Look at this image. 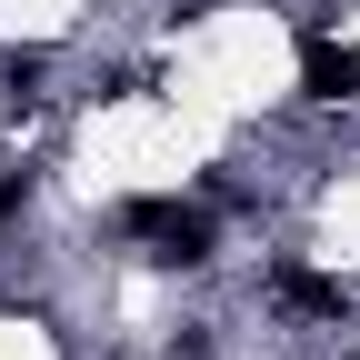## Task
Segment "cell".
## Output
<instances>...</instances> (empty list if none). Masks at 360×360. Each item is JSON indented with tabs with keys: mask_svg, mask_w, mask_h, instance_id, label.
Returning <instances> with one entry per match:
<instances>
[{
	"mask_svg": "<svg viewBox=\"0 0 360 360\" xmlns=\"http://www.w3.org/2000/svg\"><path fill=\"white\" fill-rule=\"evenodd\" d=\"M300 90L310 101H360V51H340L330 30H310L300 40Z\"/></svg>",
	"mask_w": 360,
	"mask_h": 360,
	"instance_id": "2",
	"label": "cell"
},
{
	"mask_svg": "<svg viewBox=\"0 0 360 360\" xmlns=\"http://www.w3.org/2000/svg\"><path fill=\"white\" fill-rule=\"evenodd\" d=\"M120 231L141 240L160 270H200V260H210V220L180 210V200H120Z\"/></svg>",
	"mask_w": 360,
	"mask_h": 360,
	"instance_id": "1",
	"label": "cell"
},
{
	"mask_svg": "<svg viewBox=\"0 0 360 360\" xmlns=\"http://www.w3.org/2000/svg\"><path fill=\"white\" fill-rule=\"evenodd\" d=\"M281 310H300V321H340L350 310V281H330V270H281Z\"/></svg>",
	"mask_w": 360,
	"mask_h": 360,
	"instance_id": "3",
	"label": "cell"
},
{
	"mask_svg": "<svg viewBox=\"0 0 360 360\" xmlns=\"http://www.w3.org/2000/svg\"><path fill=\"white\" fill-rule=\"evenodd\" d=\"M30 210V170H11V180H0V220H20Z\"/></svg>",
	"mask_w": 360,
	"mask_h": 360,
	"instance_id": "4",
	"label": "cell"
}]
</instances>
